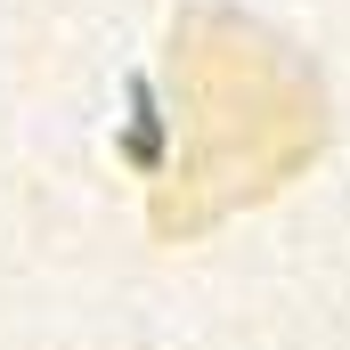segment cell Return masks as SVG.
Instances as JSON below:
<instances>
[{
    "instance_id": "obj_1",
    "label": "cell",
    "mask_w": 350,
    "mask_h": 350,
    "mask_svg": "<svg viewBox=\"0 0 350 350\" xmlns=\"http://www.w3.org/2000/svg\"><path fill=\"white\" fill-rule=\"evenodd\" d=\"M172 82L187 147L155 187V237H204L237 204L277 196L326 139L318 74L228 8H187L172 25Z\"/></svg>"
}]
</instances>
